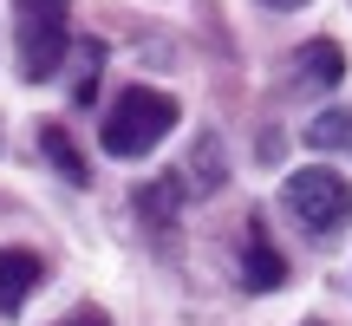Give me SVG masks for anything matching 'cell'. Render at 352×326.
<instances>
[{"label":"cell","instance_id":"cell-2","mask_svg":"<svg viewBox=\"0 0 352 326\" xmlns=\"http://www.w3.org/2000/svg\"><path fill=\"white\" fill-rule=\"evenodd\" d=\"M13 46H20V78H52L72 52V0H13Z\"/></svg>","mask_w":352,"mask_h":326},{"label":"cell","instance_id":"cell-8","mask_svg":"<svg viewBox=\"0 0 352 326\" xmlns=\"http://www.w3.org/2000/svg\"><path fill=\"white\" fill-rule=\"evenodd\" d=\"M307 144H314V151H346V157H352V105L320 111L314 124H307Z\"/></svg>","mask_w":352,"mask_h":326},{"label":"cell","instance_id":"cell-3","mask_svg":"<svg viewBox=\"0 0 352 326\" xmlns=\"http://www.w3.org/2000/svg\"><path fill=\"white\" fill-rule=\"evenodd\" d=\"M280 209L294 215V222L307 228V235H340L346 215H352V183L340 170H294L287 183H280Z\"/></svg>","mask_w":352,"mask_h":326},{"label":"cell","instance_id":"cell-7","mask_svg":"<svg viewBox=\"0 0 352 326\" xmlns=\"http://www.w3.org/2000/svg\"><path fill=\"white\" fill-rule=\"evenodd\" d=\"M183 176H157L151 189H138V215L144 222H157V228H170V215H176V196H183Z\"/></svg>","mask_w":352,"mask_h":326},{"label":"cell","instance_id":"cell-13","mask_svg":"<svg viewBox=\"0 0 352 326\" xmlns=\"http://www.w3.org/2000/svg\"><path fill=\"white\" fill-rule=\"evenodd\" d=\"M267 7H307V0H267Z\"/></svg>","mask_w":352,"mask_h":326},{"label":"cell","instance_id":"cell-12","mask_svg":"<svg viewBox=\"0 0 352 326\" xmlns=\"http://www.w3.org/2000/svg\"><path fill=\"white\" fill-rule=\"evenodd\" d=\"M59 326H111V320H104V314H98V307H78V314H65Z\"/></svg>","mask_w":352,"mask_h":326},{"label":"cell","instance_id":"cell-14","mask_svg":"<svg viewBox=\"0 0 352 326\" xmlns=\"http://www.w3.org/2000/svg\"><path fill=\"white\" fill-rule=\"evenodd\" d=\"M307 326H327V320H307Z\"/></svg>","mask_w":352,"mask_h":326},{"label":"cell","instance_id":"cell-4","mask_svg":"<svg viewBox=\"0 0 352 326\" xmlns=\"http://www.w3.org/2000/svg\"><path fill=\"white\" fill-rule=\"evenodd\" d=\"M39 281H46V268L33 248H0V314H20Z\"/></svg>","mask_w":352,"mask_h":326},{"label":"cell","instance_id":"cell-10","mask_svg":"<svg viewBox=\"0 0 352 326\" xmlns=\"http://www.w3.org/2000/svg\"><path fill=\"white\" fill-rule=\"evenodd\" d=\"M98 72H104V46H98V39H85V46H78V85H72L78 105H91V91H98L91 78H98Z\"/></svg>","mask_w":352,"mask_h":326},{"label":"cell","instance_id":"cell-1","mask_svg":"<svg viewBox=\"0 0 352 326\" xmlns=\"http://www.w3.org/2000/svg\"><path fill=\"white\" fill-rule=\"evenodd\" d=\"M176 98L170 91H151V85H131L124 98L111 105V111H104V124H98V144L111 157H151L157 144L170 138L176 131Z\"/></svg>","mask_w":352,"mask_h":326},{"label":"cell","instance_id":"cell-5","mask_svg":"<svg viewBox=\"0 0 352 326\" xmlns=\"http://www.w3.org/2000/svg\"><path fill=\"white\" fill-rule=\"evenodd\" d=\"M241 281H248L254 294H274L280 281H287V261H280V248L267 241V228H261V222L248 228V248H241Z\"/></svg>","mask_w":352,"mask_h":326},{"label":"cell","instance_id":"cell-6","mask_svg":"<svg viewBox=\"0 0 352 326\" xmlns=\"http://www.w3.org/2000/svg\"><path fill=\"white\" fill-rule=\"evenodd\" d=\"M300 72H307V85H340L346 78V52L333 46V39H314V46H300Z\"/></svg>","mask_w":352,"mask_h":326},{"label":"cell","instance_id":"cell-9","mask_svg":"<svg viewBox=\"0 0 352 326\" xmlns=\"http://www.w3.org/2000/svg\"><path fill=\"white\" fill-rule=\"evenodd\" d=\"M39 151L59 163V176H65V183H85V157L72 151V138H65L59 124H46V131H39Z\"/></svg>","mask_w":352,"mask_h":326},{"label":"cell","instance_id":"cell-11","mask_svg":"<svg viewBox=\"0 0 352 326\" xmlns=\"http://www.w3.org/2000/svg\"><path fill=\"white\" fill-rule=\"evenodd\" d=\"M189 176H202V189L222 183V151H215V138H209V144H196V157H189ZM189 176H183V183H189Z\"/></svg>","mask_w":352,"mask_h":326}]
</instances>
